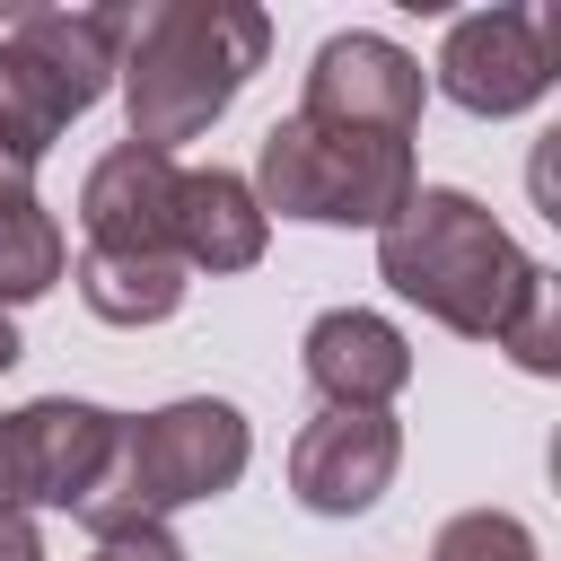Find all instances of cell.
<instances>
[{"instance_id": "4", "label": "cell", "mask_w": 561, "mask_h": 561, "mask_svg": "<svg viewBox=\"0 0 561 561\" xmlns=\"http://www.w3.org/2000/svg\"><path fill=\"white\" fill-rule=\"evenodd\" d=\"M421 167L394 131H351L316 114H280L254 149V202L263 219H316V228H386L412 202Z\"/></svg>"}, {"instance_id": "10", "label": "cell", "mask_w": 561, "mask_h": 561, "mask_svg": "<svg viewBox=\"0 0 561 561\" xmlns=\"http://www.w3.org/2000/svg\"><path fill=\"white\" fill-rule=\"evenodd\" d=\"M175 184H184L175 158H158L140 140H114L79 184L88 254H158V263H175Z\"/></svg>"}, {"instance_id": "11", "label": "cell", "mask_w": 561, "mask_h": 561, "mask_svg": "<svg viewBox=\"0 0 561 561\" xmlns=\"http://www.w3.org/2000/svg\"><path fill=\"white\" fill-rule=\"evenodd\" d=\"M298 368L324 394V412H386L412 386V342L377 307H324L298 342Z\"/></svg>"}, {"instance_id": "2", "label": "cell", "mask_w": 561, "mask_h": 561, "mask_svg": "<svg viewBox=\"0 0 561 561\" xmlns=\"http://www.w3.org/2000/svg\"><path fill=\"white\" fill-rule=\"evenodd\" d=\"M377 272H386L394 298H412L421 316H438L465 342H508V324L526 316V298L552 280L456 184H412V202L377 228Z\"/></svg>"}, {"instance_id": "3", "label": "cell", "mask_w": 561, "mask_h": 561, "mask_svg": "<svg viewBox=\"0 0 561 561\" xmlns=\"http://www.w3.org/2000/svg\"><path fill=\"white\" fill-rule=\"evenodd\" d=\"M245 456H254V430H245V412H237L228 394L158 403V412H140V421L114 430V456H105V473H96L79 526H88V535H114V526H167L175 508L237 491Z\"/></svg>"}, {"instance_id": "1", "label": "cell", "mask_w": 561, "mask_h": 561, "mask_svg": "<svg viewBox=\"0 0 561 561\" xmlns=\"http://www.w3.org/2000/svg\"><path fill=\"white\" fill-rule=\"evenodd\" d=\"M263 53H272V18L254 0H149V9H131L123 61H114L131 140L175 158L184 140H202L237 105V88L263 70Z\"/></svg>"}, {"instance_id": "13", "label": "cell", "mask_w": 561, "mask_h": 561, "mask_svg": "<svg viewBox=\"0 0 561 561\" xmlns=\"http://www.w3.org/2000/svg\"><path fill=\"white\" fill-rule=\"evenodd\" d=\"M79 307L96 316V324H167L175 307H184V289H193V272L184 263H158V254H79Z\"/></svg>"}, {"instance_id": "5", "label": "cell", "mask_w": 561, "mask_h": 561, "mask_svg": "<svg viewBox=\"0 0 561 561\" xmlns=\"http://www.w3.org/2000/svg\"><path fill=\"white\" fill-rule=\"evenodd\" d=\"M131 9H9L0 26V149L44 167V149L114 88Z\"/></svg>"}, {"instance_id": "9", "label": "cell", "mask_w": 561, "mask_h": 561, "mask_svg": "<svg viewBox=\"0 0 561 561\" xmlns=\"http://www.w3.org/2000/svg\"><path fill=\"white\" fill-rule=\"evenodd\" d=\"M394 465H403L394 412H316V421L289 438V491H298V508H316V517H359V508H377V491L394 482Z\"/></svg>"}, {"instance_id": "12", "label": "cell", "mask_w": 561, "mask_h": 561, "mask_svg": "<svg viewBox=\"0 0 561 561\" xmlns=\"http://www.w3.org/2000/svg\"><path fill=\"white\" fill-rule=\"evenodd\" d=\"M263 237H272V219L237 167H184V184H175V263L184 272H254Z\"/></svg>"}, {"instance_id": "6", "label": "cell", "mask_w": 561, "mask_h": 561, "mask_svg": "<svg viewBox=\"0 0 561 561\" xmlns=\"http://www.w3.org/2000/svg\"><path fill=\"white\" fill-rule=\"evenodd\" d=\"M114 430H123V412L79 403V394H35V403L0 412V508L9 517H26V508L79 517L114 456Z\"/></svg>"}, {"instance_id": "14", "label": "cell", "mask_w": 561, "mask_h": 561, "mask_svg": "<svg viewBox=\"0 0 561 561\" xmlns=\"http://www.w3.org/2000/svg\"><path fill=\"white\" fill-rule=\"evenodd\" d=\"M70 272V237L44 202H9L0 210V307H26L44 298L53 280Z\"/></svg>"}, {"instance_id": "8", "label": "cell", "mask_w": 561, "mask_h": 561, "mask_svg": "<svg viewBox=\"0 0 561 561\" xmlns=\"http://www.w3.org/2000/svg\"><path fill=\"white\" fill-rule=\"evenodd\" d=\"M298 114L412 140V131H421V61H412L394 35H368V26L324 35L316 61H307V96H298Z\"/></svg>"}, {"instance_id": "15", "label": "cell", "mask_w": 561, "mask_h": 561, "mask_svg": "<svg viewBox=\"0 0 561 561\" xmlns=\"http://www.w3.org/2000/svg\"><path fill=\"white\" fill-rule=\"evenodd\" d=\"M430 561H543V552H535V535H526L508 508H465V517L438 526Z\"/></svg>"}, {"instance_id": "18", "label": "cell", "mask_w": 561, "mask_h": 561, "mask_svg": "<svg viewBox=\"0 0 561 561\" xmlns=\"http://www.w3.org/2000/svg\"><path fill=\"white\" fill-rule=\"evenodd\" d=\"M0 368H18V324H9V307H0Z\"/></svg>"}, {"instance_id": "7", "label": "cell", "mask_w": 561, "mask_h": 561, "mask_svg": "<svg viewBox=\"0 0 561 561\" xmlns=\"http://www.w3.org/2000/svg\"><path fill=\"white\" fill-rule=\"evenodd\" d=\"M552 44H561V18H552V9H473V18H456L447 44H438V88H447L465 114H482V123L526 114V105L552 88V70H561Z\"/></svg>"}, {"instance_id": "16", "label": "cell", "mask_w": 561, "mask_h": 561, "mask_svg": "<svg viewBox=\"0 0 561 561\" xmlns=\"http://www.w3.org/2000/svg\"><path fill=\"white\" fill-rule=\"evenodd\" d=\"M88 561H184V543L167 526H114V535H96Z\"/></svg>"}, {"instance_id": "17", "label": "cell", "mask_w": 561, "mask_h": 561, "mask_svg": "<svg viewBox=\"0 0 561 561\" xmlns=\"http://www.w3.org/2000/svg\"><path fill=\"white\" fill-rule=\"evenodd\" d=\"M0 561H44V535H35V517H9V508H0Z\"/></svg>"}]
</instances>
